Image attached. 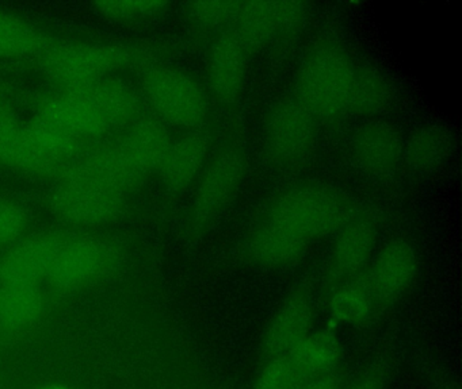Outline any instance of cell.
Wrapping results in <instances>:
<instances>
[{"instance_id": "6da1fadb", "label": "cell", "mask_w": 462, "mask_h": 389, "mask_svg": "<svg viewBox=\"0 0 462 389\" xmlns=\"http://www.w3.org/2000/svg\"><path fill=\"white\" fill-rule=\"evenodd\" d=\"M136 89L117 78L59 88L39 104L36 119L83 142L124 130L142 116Z\"/></svg>"}, {"instance_id": "7a4b0ae2", "label": "cell", "mask_w": 462, "mask_h": 389, "mask_svg": "<svg viewBox=\"0 0 462 389\" xmlns=\"http://www.w3.org/2000/svg\"><path fill=\"white\" fill-rule=\"evenodd\" d=\"M39 54L40 69L60 88L105 80L150 59V53L137 46L102 42L56 43L45 46Z\"/></svg>"}, {"instance_id": "3957f363", "label": "cell", "mask_w": 462, "mask_h": 389, "mask_svg": "<svg viewBox=\"0 0 462 389\" xmlns=\"http://www.w3.org/2000/svg\"><path fill=\"white\" fill-rule=\"evenodd\" d=\"M354 68L340 46H319L300 67L296 96L316 119L337 118L350 111Z\"/></svg>"}, {"instance_id": "277c9868", "label": "cell", "mask_w": 462, "mask_h": 389, "mask_svg": "<svg viewBox=\"0 0 462 389\" xmlns=\"http://www.w3.org/2000/svg\"><path fill=\"white\" fill-rule=\"evenodd\" d=\"M345 197L326 185L304 184L281 194L264 219L296 232L307 240L339 231L351 216Z\"/></svg>"}, {"instance_id": "5b68a950", "label": "cell", "mask_w": 462, "mask_h": 389, "mask_svg": "<svg viewBox=\"0 0 462 389\" xmlns=\"http://www.w3.org/2000/svg\"><path fill=\"white\" fill-rule=\"evenodd\" d=\"M82 142L34 119L18 123L0 140V165L31 175L63 173L80 153Z\"/></svg>"}, {"instance_id": "8992f818", "label": "cell", "mask_w": 462, "mask_h": 389, "mask_svg": "<svg viewBox=\"0 0 462 389\" xmlns=\"http://www.w3.org/2000/svg\"><path fill=\"white\" fill-rule=\"evenodd\" d=\"M142 99L166 126L196 129L208 113V99L188 73L167 65H152L142 78Z\"/></svg>"}, {"instance_id": "52a82bcc", "label": "cell", "mask_w": 462, "mask_h": 389, "mask_svg": "<svg viewBox=\"0 0 462 389\" xmlns=\"http://www.w3.org/2000/svg\"><path fill=\"white\" fill-rule=\"evenodd\" d=\"M147 175L137 167L120 140L79 153L61 173V181L88 184L128 194Z\"/></svg>"}, {"instance_id": "ba28073f", "label": "cell", "mask_w": 462, "mask_h": 389, "mask_svg": "<svg viewBox=\"0 0 462 389\" xmlns=\"http://www.w3.org/2000/svg\"><path fill=\"white\" fill-rule=\"evenodd\" d=\"M113 262V249L105 240L94 237H63L47 281L58 291H78L104 277Z\"/></svg>"}, {"instance_id": "9c48e42d", "label": "cell", "mask_w": 462, "mask_h": 389, "mask_svg": "<svg viewBox=\"0 0 462 389\" xmlns=\"http://www.w3.org/2000/svg\"><path fill=\"white\" fill-rule=\"evenodd\" d=\"M316 118L297 96L278 100L264 127L267 151L274 161L291 165L301 161L315 142Z\"/></svg>"}, {"instance_id": "30bf717a", "label": "cell", "mask_w": 462, "mask_h": 389, "mask_svg": "<svg viewBox=\"0 0 462 389\" xmlns=\"http://www.w3.org/2000/svg\"><path fill=\"white\" fill-rule=\"evenodd\" d=\"M245 153L240 149L221 151L202 173L191 203L194 229L209 226L231 203L245 175Z\"/></svg>"}, {"instance_id": "8fae6325", "label": "cell", "mask_w": 462, "mask_h": 389, "mask_svg": "<svg viewBox=\"0 0 462 389\" xmlns=\"http://www.w3.org/2000/svg\"><path fill=\"white\" fill-rule=\"evenodd\" d=\"M51 213L64 223L79 227L102 226L117 219L126 205V194L88 184L60 181L51 194Z\"/></svg>"}, {"instance_id": "7c38bea8", "label": "cell", "mask_w": 462, "mask_h": 389, "mask_svg": "<svg viewBox=\"0 0 462 389\" xmlns=\"http://www.w3.org/2000/svg\"><path fill=\"white\" fill-rule=\"evenodd\" d=\"M315 300L308 286L294 289L278 307L267 324L261 342L263 361L291 354L312 331L315 321Z\"/></svg>"}, {"instance_id": "4fadbf2b", "label": "cell", "mask_w": 462, "mask_h": 389, "mask_svg": "<svg viewBox=\"0 0 462 389\" xmlns=\"http://www.w3.org/2000/svg\"><path fill=\"white\" fill-rule=\"evenodd\" d=\"M307 15L304 3L253 2L240 3L236 26L234 27L248 53L267 45L282 32L300 26Z\"/></svg>"}, {"instance_id": "5bb4252c", "label": "cell", "mask_w": 462, "mask_h": 389, "mask_svg": "<svg viewBox=\"0 0 462 389\" xmlns=\"http://www.w3.org/2000/svg\"><path fill=\"white\" fill-rule=\"evenodd\" d=\"M377 307L399 300L412 285L418 275V256L408 240L389 242L365 270Z\"/></svg>"}, {"instance_id": "9a60e30c", "label": "cell", "mask_w": 462, "mask_h": 389, "mask_svg": "<svg viewBox=\"0 0 462 389\" xmlns=\"http://www.w3.org/2000/svg\"><path fill=\"white\" fill-rule=\"evenodd\" d=\"M375 237L377 230L374 222L365 216L351 218L339 230L327 269V284L329 286H337L366 270L374 250Z\"/></svg>"}, {"instance_id": "2e32d148", "label": "cell", "mask_w": 462, "mask_h": 389, "mask_svg": "<svg viewBox=\"0 0 462 389\" xmlns=\"http://www.w3.org/2000/svg\"><path fill=\"white\" fill-rule=\"evenodd\" d=\"M61 235L37 234L7 248L0 258V284L40 285L47 280Z\"/></svg>"}, {"instance_id": "e0dca14e", "label": "cell", "mask_w": 462, "mask_h": 389, "mask_svg": "<svg viewBox=\"0 0 462 389\" xmlns=\"http://www.w3.org/2000/svg\"><path fill=\"white\" fill-rule=\"evenodd\" d=\"M247 54L234 29L226 30L213 43L208 59V80L218 102H236L245 80Z\"/></svg>"}, {"instance_id": "ac0fdd59", "label": "cell", "mask_w": 462, "mask_h": 389, "mask_svg": "<svg viewBox=\"0 0 462 389\" xmlns=\"http://www.w3.org/2000/svg\"><path fill=\"white\" fill-rule=\"evenodd\" d=\"M404 146V140L393 124L375 121L365 124L354 135V158L365 172L385 177L402 161Z\"/></svg>"}, {"instance_id": "d6986e66", "label": "cell", "mask_w": 462, "mask_h": 389, "mask_svg": "<svg viewBox=\"0 0 462 389\" xmlns=\"http://www.w3.org/2000/svg\"><path fill=\"white\" fill-rule=\"evenodd\" d=\"M308 243L310 240L296 232L269 219H263L245 240V257L255 267L282 269L301 258Z\"/></svg>"}, {"instance_id": "ffe728a7", "label": "cell", "mask_w": 462, "mask_h": 389, "mask_svg": "<svg viewBox=\"0 0 462 389\" xmlns=\"http://www.w3.org/2000/svg\"><path fill=\"white\" fill-rule=\"evenodd\" d=\"M208 154V138L202 132H189L171 140L158 173L164 185L172 192L190 186L204 167Z\"/></svg>"}, {"instance_id": "44dd1931", "label": "cell", "mask_w": 462, "mask_h": 389, "mask_svg": "<svg viewBox=\"0 0 462 389\" xmlns=\"http://www.w3.org/2000/svg\"><path fill=\"white\" fill-rule=\"evenodd\" d=\"M47 299L40 285L0 284V331L21 334L40 323Z\"/></svg>"}, {"instance_id": "7402d4cb", "label": "cell", "mask_w": 462, "mask_h": 389, "mask_svg": "<svg viewBox=\"0 0 462 389\" xmlns=\"http://www.w3.org/2000/svg\"><path fill=\"white\" fill-rule=\"evenodd\" d=\"M118 140L147 176L158 172L172 140L166 124L155 116H140Z\"/></svg>"}, {"instance_id": "603a6c76", "label": "cell", "mask_w": 462, "mask_h": 389, "mask_svg": "<svg viewBox=\"0 0 462 389\" xmlns=\"http://www.w3.org/2000/svg\"><path fill=\"white\" fill-rule=\"evenodd\" d=\"M327 308L331 323L353 327L369 323L378 307L365 272L334 286Z\"/></svg>"}, {"instance_id": "cb8c5ba5", "label": "cell", "mask_w": 462, "mask_h": 389, "mask_svg": "<svg viewBox=\"0 0 462 389\" xmlns=\"http://www.w3.org/2000/svg\"><path fill=\"white\" fill-rule=\"evenodd\" d=\"M289 356L310 378L332 375L342 362V343L334 326L310 331Z\"/></svg>"}, {"instance_id": "d4e9b609", "label": "cell", "mask_w": 462, "mask_h": 389, "mask_svg": "<svg viewBox=\"0 0 462 389\" xmlns=\"http://www.w3.org/2000/svg\"><path fill=\"white\" fill-rule=\"evenodd\" d=\"M453 150L450 131L440 124H427L413 132L404 146L407 164L416 172L430 173L442 167Z\"/></svg>"}, {"instance_id": "484cf974", "label": "cell", "mask_w": 462, "mask_h": 389, "mask_svg": "<svg viewBox=\"0 0 462 389\" xmlns=\"http://www.w3.org/2000/svg\"><path fill=\"white\" fill-rule=\"evenodd\" d=\"M393 100V88L377 68L356 65L350 111L362 115L383 113Z\"/></svg>"}, {"instance_id": "4316f807", "label": "cell", "mask_w": 462, "mask_h": 389, "mask_svg": "<svg viewBox=\"0 0 462 389\" xmlns=\"http://www.w3.org/2000/svg\"><path fill=\"white\" fill-rule=\"evenodd\" d=\"M47 37L36 26L0 8V59H18L40 53Z\"/></svg>"}, {"instance_id": "83f0119b", "label": "cell", "mask_w": 462, "mask_h": 389, "mask_svg": "<svg viewBox=\"0 0 462 389\" xmlns=\"http://www.w3.org/2000/svg\"><path fill=\"white\" fill-rule=\"evenodd\" d=\"M310 378L289 354L264 361L253 389H302Z\"/></svg>"}, {"instance_id": "f1b7e54d", "label": "cell", "mask_w": 462, "mask_h": 389, "mask_svg": "<svg viewBox=\"0 0 462 389\" xmlns=\"http://www.w3.org/2000/svg\"><path fill=\"white\" fill-rule=\"evenodd\" d=\"M166 2H102L94 5V10L105 18L117 22L144 21L166 10Z\"/></svg>"}, {"instance_id": "f546056e", "label": "cell", "mask_w": 462, "mask_h": 389, "mask_svg": "<svg viewBox=\"0 0 462 389\" xmlns=\"http://www.w3.org/2000/svg\"><path fill=\"white\" fill-rule=\"evenodd\" d=\"M28 224L23 207L12 200H0V248H10L23 240Z\"/></svg>"}, {"instance_id": "4dcf8cb0", "label": "cell", "mask_w": 462, "mask_h": 389, "mask_svg": "<svg viewBox=\"0 0 462 389\" xmlns=\"http://www.w3.org/2000/svg\"><path fill=\"white\" fill-rule=\"evenodd\" d=\"M393 367L394 362L391 354H383L374 359L369 369L347 389H388L393 375Z\"/></svg>"}, {"instance_id": "1f68e13d", "label": "cell", "mask_w": 462, "mask_h": 389, "mask_svg": "<svg viewBox=\"0 0 462 389\" xmlns=\"http://www.w3.org/2000/svg\"><path fill=\"white\" fill-rule=\"evenodd\" d=\"M240 3L199 2L190 5V14L202 24H216L235 18Z\"/></svg>"}, {"instance_id": "d6a6232c", "label": "cell", "mask_w": 462, "mask_h": 389, "mask_svg": "<svg viewBox=\"0 0 462 389\" xmlns=\"http://www.w3.org/2000/svg\"><path fill=\"white\" fill-rule=\"evenodd\" d=\"M302 389H343V381L339 373L310 378Z\"/></svg>"}, {"instance_id": "836d02e7", "label": "cell", "mask_w": 462, "mask_h": 389, "mask_svg": "<svg viewBox=\"0 0 462 389\" xmlns=\"http://www.w3.org/2000/svg\"><path fill=\"white\" fill-rule=\"evenodd\" d=\"M431 381L434 389H461L458 381L454 380L450 375L442 372V370L431 372Z\"/></svg>"}, {"instance_id": "e575fe53", "label": "cell", "mask_w": 462, "mask_h": 389, "mask_svg": "<svg viewBox=\"0 0 462 389\" xmlns=\"http://www.w3.org/2000/svg\"><path fill=\"white\" fill-rule=\"evenodd\" d=\"M34 389H75L72 388V386L66 385V384H44V385L37 386V388Z\"/></svg>"}]
</instances>
